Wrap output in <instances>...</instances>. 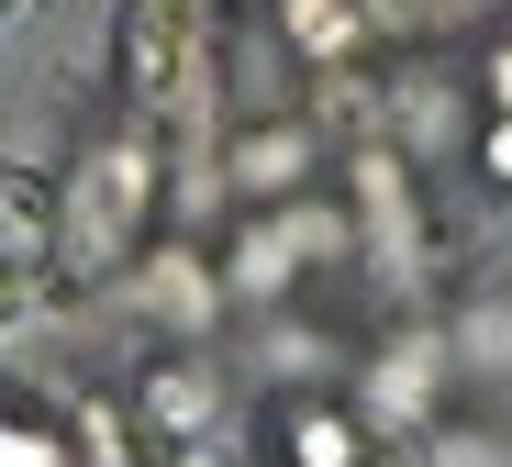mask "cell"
Segmentation results:
<instances>
[{
  "instance_id": "ba28073f",
  "label": "cell",
  "mask_w": 512,
  "mask_h": 467,
  "mask_svg": "<svg viewBox=\"0 0 512 467\" xmlns=\"http://www.w3.org/2000/svg\"><path fill=\"white\" fill-rule=\"evenodd\" d=\"M479 178H490V190H512V112L479 134Z\"/></svg>"
},
{
  "instance_id": "6da1fadb",
  "label": "cell",
  "mask_w": 512,
  "mask_h": 467,
  "mask_svg": "<svg viewBox=\"0 0 512 467\" xmlns=\"http://www.w3.org/2000/svg\"><path fill=\"white\" fill-rule=\"evenodd\" d=\"M268 467H379V423L323 401V390H301V401L268 412Z\"/></svg>"
},
{
  "instance_id": "3957f363",
  "label": "cell",
  "mask_w": 512,
  "mask_h": 467,
  "mask_svg": "<svg viewBox=\"0 0 512 467\" xmlns=\"http://www.w3.org/2000/svg\"><path fill=\"white\" fill-rule=\"evenodd\" d=\"M145 412H156V434H212V412H223V379H212L201 356H156Z\"/></svg>"
},
{
  "instance_id": "7a4b0ae2",
  "label": "cell",
  "mask_w": 512,
  "mask_h": 467,
  "mask_svg": "<svg viewBox=\"0 0 512 467\" xmlns=\"http://www.w3.org/2000/svg\"><path fill=\"white\" fill-rule=\"evenodd\" d=\"M56 223H67V201L45 190V178H12V167H0V278H34V267L56 256Z\"/></svg>"
},
{
  "instance_id": "5b68a950",
  "label": "cell",
  "mask_w": 512,
  "mask_h": 467,
  "mask_svg": "<svg viewBox=\"0 0 512 467\" xmlns=\"http://www.w3.org/2000/svg\"><path fill=\"white\" fill-rule=\"evenodd\" d=\"M0 467H78V445L45 412H0Z\"/></svg>"
},
{
  "instance_id": "8992f818",
  "label": "cell",
  "mask_w": 512,
  "mask_h": 467,
  "mask_svg": "<svg viewBox=\"0 0 512 467\" xmlns=\"http://www.w3.org/2000/svg\"><path fill=\"white\" fill-rule=\"evenodd\" d=\"M435 467H512V456H501V445H490L479 423H446V445H435Z\"/></svg>"
},
{
  "instance_id": "52a82bcc",
  "label": "cell",
  "mask_w": 512,
  "mask_h": 467,
  "mask_svg": "<svg viewBox=\"0 0 512 467\" xmlns=\"http://www.w3.org/2000/svg\"><path fill=\"white\" fill-rule=\"evenodd\" d=\"M479 89H490V112H512V23L490 34V56H479Z\"/></svg>"
},
{
  "instance_id": "277c9868",
  "label": "cell",
  "mask_w": 512,
  "mask_h": 467,
  "mask_svg": "<svg viewBox=\"0 0 512 467\" xmlns=\"http://www.w3.org/2000/svg\"><path fill=\"white\" fill-rule=\"evenodd\" d=\"M301 156H312L301 134H245V145H234V190H245V201H268V190H301Z\"/></svg>"
}]
</instances>
